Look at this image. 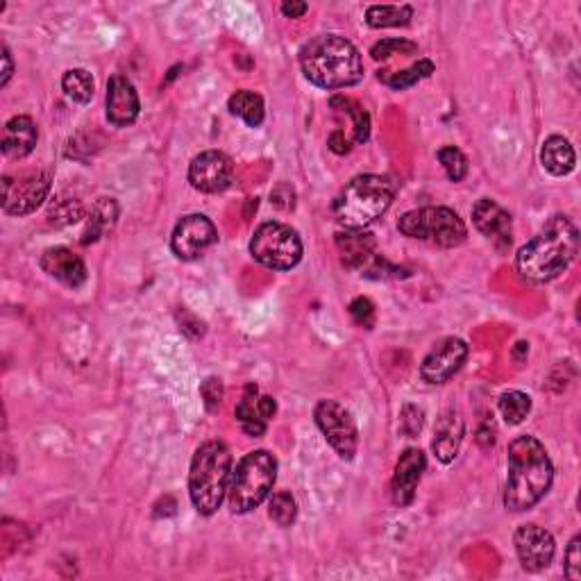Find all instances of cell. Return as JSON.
<instances>
[{"instance_id":"22","label":"cell","mask_w":581,"mask_h":581,"mask_svg":"<svg viewBox=\"0 0 581 581\" xmlns=\"http://www.w3.org/2000/svg\"><path fill=\"white\" fill-rule=\"evenodd\" d=\"M541 162H543V168L547 173L557 175V178H563V175L572 173V168H575V164H577L575 148H572V143L566 137L554 134V137H550L543 143Z\"/></svg>"},{"instance_id":"8","label":"cell","mask_w":581,"mask_h":581,"mask_svg":"<svg viewBox=\"0 0 581 581\" xmlns=\"http://www.w3.org/2000/svg\"><path fill=\"white\" fill-rule=\"evenodd\" d=\"M250 255L273 271H291L302 259V241L289 225L268 221L257 227L250 241Z\"/></svg>"},{"instance_id":"33","label":"cell","mask_w":581,"mask_h":581,"mask_svg":"<svg viewBox=\"0 0 581 581\" xmlns=\"http://www.w3.org/2000/svg\"><path fill=\"white\" fill-rule=\"evenodd\" d=\"M439 162L443 164L445 173L452 182H461L468 175V159L459 148L445 146L439 150Z\"/></svg>"},{"instance_id":"18","label":"cell","mask_w":581,"mask_h":581,"mask_svg":"<svg viewBox=\"0 0 581 581\" xmlns=\"http://www.w3.org/2000/svg\"><path fill=\"white\" fill-rule=\"evenodd\" d=\"M425 473V454L418 448H409L400 454L398 466H395L391 493L393 502L398 507H407V504L414 502L416 498V488L420 477Z\"/></svg>"},{"instance_id":"36","label":"cell","mask_w":581,"mask_h":581,"mask_svg":"<svg viewBox=\"0 0 581 581\" xmlns=\"http://www.w3.org/2000/svg\"><path fill=\"white\" fill-rule=\"evenodd\" d=\"M350 314H352V318H355V323L361 327H366V330H370V327L375 325V305L368 298L352 300Z\"/></svg>"},{"instance_id":"1","label":"cell","mask_w":581,"mask_h":581,"mask_svg":"<svg viewBox=\"0 0 581 581\" xmlns=\"http://www.w3.org/2000/svg\"><path fill=\"white\" fill-rule=\"evenodd\" d=\"M579 252V232L568 216H552L536 237L518 250L516 268L527 282L545 284L568 271Z\"/></svg>"},{"instance_id":"3","label":"cell","mask_w":581,"mask_h":581,"mask_svg":"<svg viewBox=\"0 0 581 581\" xmlns=\"http://www.w3.org/2000/svg\"><path fill=\"white\" fill-rule=\"evenodd\" d=\"M305 78L321 89L355 87L364 78L359 50L339 35H318L300 50Z\"/></svg>"},{"instance_id":"31","label":"cell","mask_w":581,"mask_h":581,"mask_svg":"<svg viewBox=\"0 0 581 581\" xmlns=\"http://www.w3.org/2000/svg\"><path fill=\"white\" fill-rule=\"evenodd\" d=\"M268 516L280 527H291L298 518V504L293 500V495L286 491L275 493L268 502Z\"/></svg>"},{"instance_id":"17","label":"cell","mask_w":581,"mask_h":581,"mask_svg":"<svg viewBox=\"0 0 581 581\" xmlns=\"http://www.w3.org/2000/svg\"><path fill=\"white\" fill-rule=\"evenodd\" d=\"M139 94L125 75H114L107 82V121L116 128H128L139 116Z\"/></svg>"},{"instance_id":"34","label":"cell","mask_w":581,"mask_h":581,"mask_svg":"<svg viewBox=\"0 0 581 581\" xmlns=\"http://www.w3.org/2000/svg\"><path fill=\"white\" fill-rule=\"evenodd\" d=\"M82 214H84V207H82L80 200H75V198L57 200L55 205L50 207L48 221L53 225H69V223L80 221Z\"/></svg>"},{"instance_id":"14","label":"cell","mask_w":581,"mask_h":581,"mask_svg":"<svg viewBox=\"0 0 581 581\" xmlns=\"http://www.w3.org/2000/svg\"><path fill=\"white\" fill-rule=\"evenodd\" d=\"M234 164L232 159L218 150H205L193 157L189 166V182L202 193H221L232 184Z\"/></svg>"},{"instance_id":"6","label":"cell","mask_w":581,"mask_h":581,"mask_svg":"<svg viewBox=\"0 0 581 581\" xmlns=\"http://www.w3.org/2000/svg\"><path fill=\"white\" fill-rule=\"evenodd\" d=\"M277 479V461L271 452L255 450L243 457L234 468L227 504L232 513H250L271 495Z\"/></svg>"},{"instance_id":"12","label":"cell","mask_w":581,"mask_h":581,"mask_svg":"<svg viewBox=\"0 0 581 581\" xmlns=\"http://www.w3.org/2000/svg\"><path fill=\"white\" fill-rule=\"evenodd\" d=\"M216 241H218L216 225L209 221L207 216L189 214V216H184L178 225H175L173 237H171V248L175 252V257L191 261V259H198L202 252L212 248Z\"/></svg>"},{"instance_id":"5","label":"cell","mask_w":581,"mask_h":581,"mask_svg":"<svg viewBox=\"0 0 581 581\" xmlns=\"http://www.w3.org/2000/svg\"><path fill=\"white\" fill-rule=\"evenodd\" d=\"M395 182L384 175H357L334 202V218L345 230H364L386 214L395 198Z\"/></svg>"},{"instance_id":"7","label":"cell","mask_w":581,"mask_h":581,"mask_svg":"<svg viewBox=\"0 0 581 581\" xmlns=\"http://www.w3.org/2000/svg\"><path fill=\"white\" fill-rule=\"evenodd\" d=\"M398 230L404 237L427 241L439 248H457L468 237L466 223L448 207H423L407 212L398 221Z\"/></svg>"},{"instance_id":"35","label":"cell","mask_w":581,"mask_h":581,"mask_svg":"<svg viewBox=\"0 0 581 581\" xmlns=\"http://www.w3.org/2000/svg\"><path fill=\"white\" fill-rule=\"evenodd\" d=\"M423 416V409H418L416 404H404L400 414V432L409 436V439H414V436L420 434V429H423Z\"/></svg>"},{"instance_id":"29","label":"cell","mask_w":581,"mask_h":581,"mask_svg":"<svg viewBox=\"0 0 581 581\" xmlns=\"http://www.w3.org/2000/svg\"><path fill=\"white\" fill-rule=\"evenodd\" d=\"M432 73H434V64L429 60H420L418 64L409 66V69H404V71L384 73V75H380V80L389 84V87L395 91H404V89L414 87V84L423 78H429Z\"/></svg>"},{"instance_id":"9","label":"cell","mask_w":581,"mask_h":581,"mask_svg":"<svg viewBox=\"0 0 581 581\" xmlns=\"http://www.w3.org/2000/svg\"><path fill=\"white\" fill-rule=\"evenodd\" d=\"M336 246L343 257V264L355 268L361 275L373 280H386V277H407L409 273L393 266L377 252L373 234L364 230H345L336 234Z\"/></svg>"},{"instance_id":"28","label":"cell","mask_w":581,"mask_h":581,"mask_svg":"<svg viewBox=\"0 0 581 581\" xmlns=\"http://www.w3.org/2000/svg\"><path fill=\"white\" fill-rule=\"evenodd\" d=\"M62 89H64V94L73 100V103L87 105V103H91V98H94L96 84H94V78H91L89 71L73 69V71L64 73Z\"/></svg>"},{"instance_id":"10","label":"cell","mask_w":581,"mask_h":581,"mask_svg":"<svg viewBox=\"0 0 581 581\" xmlns=\"http://www.w3.org/2000/svg\"><path fill=\"white\" fill-rule=\"evenodd\" d=\"M314 418L334 452L345 461L355 459L359 448V432L350 411L334 400H321L314 409Z\"/></svg>"},{"instance_id":"24","label":"cell","mask_w":581,"mask_h":581,"mask_svg":"<svg viewBox=\"0 0 581 581\" xmlns=\"http://www.w3.org/2000/svg\"><path fill=\"white\" fill-rule=\"evenodd\" d=\"M330 107L339 116L350 119V132L352 141L355 143H366L370 137V116L364 107H361L357 100L345 98V96H334L330 100Z\"/></svg>"},{"instance_id":"4","label":"cell","mask_w":581,"mask_h":581,"mask_svg":"<svg viewBox=\"0 0 581 581\" xmlns=\"http://www.w3.org/2000/svg\"><path fill=\"white\" fill-rule=\"evenodd\" d=\"M232 479V454L221 441H207L193 454L189 470V495L202 516H214L227 498Z\"/></svg>"},{"instance_id":"37","label":"cell","mask_w":581,"mask_h":581,"mask_svg":"<svg viewBox=\"0 0 581 581\" xmlns=\"http://www.w3.org/2000/svg\"><path fill=\"white\" fill-rule=\"evenodd\" d=\"M200 395H202V400H205L207 411H218V407H221V402H223V384H221V380H216V377H209V380L202 382Z\"/></svg>"},{"instance_id":"25","label":"cell","mask_w":581,"mask_h":581,"mask_svg":"<svg viewBox=\"0 0 581 581\" xmlns=\"http://www.w3.org/2000/svg\"><path fill=\"white\" fill-rule=\"evenodd\" d=\"M227 105H230V112L246 121L250 128H259V125L264 123V116H266L264 98L255 94V91H246V89L237 91Z\"/></svg>"},{"instance_id":"39","label":"cell","mask_w":581,"mask_h":581,"mask_svg":"<svg viewBox=\"0 0 581 581\" xmlns=\"http://www.w3.org/2000/svg\"><path fill=\"white\" fill-rule=\"evenodd\" d=\"M309 10L307 3H300V0H291V3L282 5V14L289 16V19H300Z\"/></svg>"},{"instance_id":"16","label":"cell","mask_w":581,"mask_h":581,"mask_svg":"<svg viewBox=\"0 0 581 581\" xmlns=\"http://www.w3.org/2000/svg\"><path fill=\"white\" fill-rule=\"evenodd\" d=\"M473 223L488 241L495 243L498 250H509L513 241L511 214L491 198H482L473 207Z\"/></svg>"},{"instance_id":"13","label":"cell","mask_w":581,"mask_h":581,"mask_svg":"<svg viewBox=\"0 0 581 581\" xmlns=\"http://www.w3.org/2000/svg\"><path fill=\"white\" fill-rule=\"evenodd\" d=\"M468 359V345L457 336H448L434 345L423 359L420 375L427 384H445L459 373Z\"/></svg>"},{"instance_id":"38","label":"cell","mask_w":581,"mask_h":581,"mask_svg":"<svg viewBox=\"0 0 581 581\" xmlns=\"http://www.w3.org/2000/svg\"><path fill=\"white\" fill-rule=\"evenodd\" d=\"M579 543H581L579 536L572 538L568 552H566V575L572 581H579L581 579V552H579L581 545Z\"/></svg>"},{"instance_id":"40","label":"cell","mask_w":581,"mask_h":581,"mask_svg":"<svg viewBox=\"0 0 581 581\" xmlns=\"http://www.w3.org/2000/svg\"><path fill=\"white\" fill-rule=\"evenodd\" d=\"M14 73V64H12V55L7 46H3V80H0V87H7V82H10Z\"/></svg>"},{"instance_id":"27","label":"cell","mask_w":581,"mask_h":581,"mask_svg":"<svg viewBox=\"0 0 581 581\" xmlns=\"http://www.w3.org/2000/svg\"><path fill=\"white\" fill-rule=\"evenodd\" d=\"M116 216H119V205H116L112 198H103L100 202H96V207L91 209L87 232H84V239H82L84 246H87V243H94L100 234L107 230V227H112Z\"/></svg>"},{"instance_id":"15","label":"cell","mask_w":581,"mask_h":581,"mask_svg":"<svg viewBox=\"0 0 581 581\" xmlns=\"http://www.w3.org/2000/svg\"><path fill=\"white\" fill-rule=\"evenodd\" d=\"M513 543H516V552L522 568L529 572L545 570L552 563L554 552H557L552 534L538 525L518 527L516 536H513Z\"/></svg>"},{"instance_id":"19","label":"cell","mask_w":581,"mask_h":581,"mask_svg":"<svg viewBox=\"0 0 581 581\" xmlns=\"http://www.w3.org/2000/svg\"><path fill=\"white\" fill-rule=\"evenodd\" d=\"M39 266L41 271L55 277L57 282L71 286V289H78V286L87 282V266H84V261L69 248L60 246L46 250L39 259Z\"/></svg>"},{"instance_id":"21","label":"cell","mask_w":581,"mask_h":581,"mask_svg":"<svg viewBox=\"0 0 581 581\" xmlns=\"http://www.w3.org/2000/svg\"><path fill=\"white\" fill-rule=\"evenodd\" d=\"M39 132L30 116H14L5 123L3 130V153L12 159L28 157L37 146Z\"/></svg>"},{"instance_id":"11","label":"cell","mask_w":581,"mask_h":581,"mask_svg":"<svg viewBox=\"0 0 581 581\" xmlns=\"http://www.w3.org/2000/svg\"><path fill=\"white\" fill-rule=\"evenodd\" d=\"M50 191V175L46 171H35L12 180L3 178V209L12 216H28L46 200Z\"/></svg>"},{"instance_id":"23","label":"cell","mask_w":581,"mask_h":581,"mask_svg":"<svg viewBox=\"0 0 581 581\" xmlns=\"http://www.w3.org/2000/svg\"><path fill=\"white\" fill-rule=\"evenodd\" d=\"M257 386L255 384H250L246 393H243V398L239 402V407L234 414H237L239 418V423L243 427V432H246L248 436H255V439H259V436H264L266 432V425H268V420L264 418V414H261V407H259V395H257Z\"/></svg>"},{"instance_id":"20","label":"cell","mask_w":581,"mask_h":581,"mask_svg":"<svg viewBox=\"0 0 581 581\" xmlns=\"http://www.w3.org/2000/svg\"><path fill=\"white\" fill-rule=\"evenodd\" d=\"M463 434H466V425H463V418L457 411H445L436 423L432 450L436 454V459L443 463L454 461V457L459 454Z\"/></svg>"},{"instance_id":"26","label":"cell","mask_w":581,"mask_h":581,"mask_svg":"<svg viewBox=\"0 0 581 581\" xmlns=\"http://www.w3.org/2000/svg\"><path fill=\"white\" fill-rule=\"evenodd\" d=\"M414 19L409 5H373L366 10V23L370 28H400Z\"/></svg>"},{"instance_id":"2","label":"cell","mask_w":581,"mask_h":581,"mask_svg":"<svg viewBox=\"0 0 581 581\" xmlns=\"http://www.w3.org/2000/svg\"><path fill=\"white\" fill-rule=\"evenodd\" d=\"M552 479L554 466L541 441L527 434L511 441L504 507L516 513L536 507L550 491Z\"/></svg>"},{"instance_id":"30","label":"cell","mask_w":581,"mask_h":581,"mask_svg":"<svg viewBox=\"0 0 581 581\" xmlns=\"http://www.w3.org/2000/svg\"><path fill=\"white\" fill-rule=\"evenodd\" d=\"M532 411V398L522 391H507L500 398V414L509 425H520Z\"/></svg>"},{"instance_id":"41","label":"cell","mask_w":581,"mask_h":581,"mask_svg":"<svg viewBox=\"0 0 581 581\" xmlns=\"http://www.w3.org/2000/svg\"><path fill=\"white\" fill-rule=\"evenodd\" d=\"M259 407H261V414H264L266 420H271L275 416V411H277V404H275V400L271 398V395H261Z\"/></svg>"},{"instance_id":"32","label":"cell","mask_w":581,"mask_h":581,"mask_svg":"<svg viewBox=\"0 0 581 581\" xmlns=\"http://www.w3.org/2000/svg\"><path fill=\"white\" fill-rule=\"evenodd\" d=\"M418 53V44L414 41H407V39H382L377 41L370 50V55H373L375 62L380 60H391L395 55H402V57H409V55H416Z\"/></svg>"}]
</instances>
